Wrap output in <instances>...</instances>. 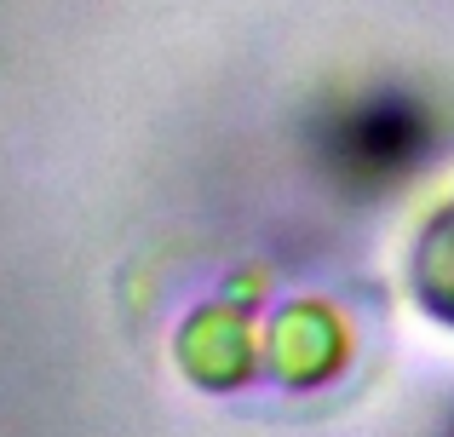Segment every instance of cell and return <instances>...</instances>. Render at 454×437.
<instances>
[{"label": "cell", "instance_id": "obj_1", "mask_svg": "<svg viewBox=\"0 0 454 437\" xmlns=\"http://www.w3.org/2000/svg\"><path fill=\"white\" fill-rule=\"evenodd\" d=\"M403 282H409L414 311L454 334V196L437 202L432 214L420 219V230H414V242H409V270H403Z\"/></svg>", "mask_w": 454, "mask_h": 437}]
</instances>
